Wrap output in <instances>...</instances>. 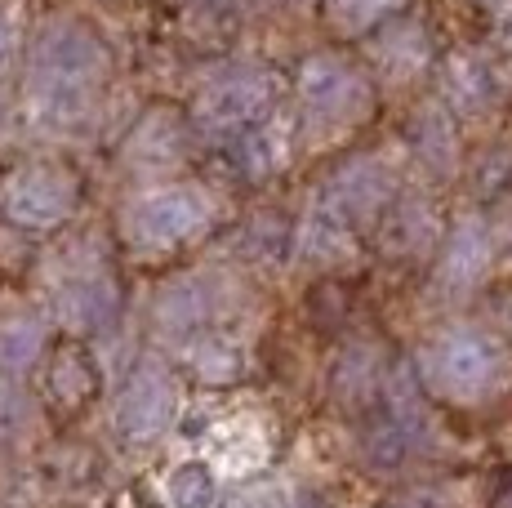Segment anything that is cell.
Listing matches in <instances>:
<instances>
[{
    "label": "cell",
    "instance_id": "cell-13",
    "mask_svg": "<svg viewBox=\"0 0 512 508\" xmlns=\"http://www.w3.org/2000/svg\"><path fill=\"white\" fill-rule=\"evenodd\" d=\"M285 161V134L277 130L272 121H263V125H254L250 134H241L236 139V165H241L245 174H268V170H277V165Z\"/></svg>",
    "mask_w": 512,
    "mask_h": 508
},
{
    "label": "cell",
    "instance_id": "cell-16",
    "mask_svg": "<svg viewBox=\"0 0 512 508\" xmlns=\"http://www.w3.org/2000/svg\"><path fill=\"white\" fill-rule=\"evenodd\" d=\"M223 508H285V495H281V486H272V482H250V486H241V491H232L228 500H223Z\"/></svg>",
    "mask_w": 512,
    "mask_h": 508
},
{
    "label": "cell",
    "instance_id": "cell-11",
    "mask_svg": "<svg viewBox=\"0 0 512 508\" xmlns=\"http://www.w3.org/2000/svg\"><path fill=\"white\" fill-rule=\"evenodd\" d=\"M165 500H170V508H214L219 504V477L210 464L187 459L165 477Z\"/></svg>",
    "mask_w": 512,
    "mask_h": 508
},
{
    "label": "cell",
    "instance_id": "cell-17",
    "mask_svg": "<svg viewBox=\"0 0 512 508\" xmlns=\"http://www.w3.org/2000/svg\"><path fill=\"white\" fill-rule=\"evenodd\" d=\"M14 54H18V18L0 14V67L14 63Z\"/></svg>",
    "mask_w": 512,
    "mask_h": 508
},
{
    "label": "cell",
    "instance_id": "cell-18",
    "mask_svg": "<svg viewBox=\"0 0 512 508\" xmlns=\"http://www.w3.org/2000/svg\"><path fill=\"white\" fill-rule=\"evenodd\" d=\"M0 130H5V90H0Z\"/></svg>",
    "mask_w": 512,
    "mask_h": 508
},
{
    "label": "cell",
    "instance_id": "cell-9",
    "mask_svg": "<svg viewBox=\"0 0 512 508\" xmlns=\"http://www.w3.org/2000/svg\"><path fill=\"white\" fill-rule=\"evenodd\" d=\"M58 317L72 330H103L116 317V286L103 272H81V277L63 281L58 290Z\"/></svg>",
    "mask_w": 512,
    "mask_h": 508
},
{
    "label": "cell",
    "instance_id": "cell-15",
    "mask_svg": "<svg viewBox=\"0 0 512 508\" xmlns=\"http://www.w3.org/2000/svg\"><path fill=\"white\" fill-rule=\"evenodd\" d=\"M401 0H334V18H339L343 27H370L374 18L392 14Z\"/></svg>",
    "mask_w": 512,
    "mask_h": 508
},
{
    "label": "cell",
    "instance_id": "cell-7",
    "mask_svg": "<svg viewBox=\"0 0 512 508\" xmlns=\"http://www.w3.org/2000/svg\"><path fill=\"white\" fill-rule=\"evenodd\" d=\"M76 210V179L54 165H32V170L14 174L5 188V214L18 228H58L67 214Z\"/></svg>",
    "mask_w": 512,
    "mask_h": 508
},
{
    "label": "cell",
    "instance_id": "cell-10",
    "mask_svg": "<svg viewBox=\"0 0 512 508\" xmlns=\"http://www.w3.org/2000/svg\"><path fill=\"white\" fill-rule=\"evenodd\" d=\"M490 268V232L477 219L459 223L455 237H450L446 263H441V286L450 290H472Z\"/></svg>",
    "mask_w": 512,
    "mask_h": 508
},
{
    "label": "cell",
    "instance_id": "cell-8",
    "mask_svg": "<svg viewBox=\"0 0 512 508\" xmlns=\"http://www.w3.org/2000/svg\"><path fill=\"white\" fill-rule=\"evenodd\" d=\"M388 170H383L379 161H352L348 170H339L334 179L326 183V197H321L317 210L330 214L334 223H343V228H357V223H366L370 214H379V205L388 201Z\"/></svg>",
    "mask_w": 512,
    "mask_h": 508
},
{
    "label": "cell",
    "instance_id": "cell-14",
    "mask_svg": "<svg viewBox=\"0 0 512 508\" xmlns=\"http://www.w3.org/2000/svg\"><path fill=\"white\" fill-rule=\"evenodd\" d=\"M27 419H32V406L18 393L14 384H0V446L27 437Z\"/></svg>",
    "mask_w": 512,
    "mask_h": 508
},
{
    "label": "cell",
    "instance_id": "cell-6",
    "mask_svg": "<svg viewBox=\"0 0 512 508\" xmlns=\"http://www.w3.org/2000/svg\"><path fill=\"white\" fill-rule=\"evenodd\" d=\"M174 410H179V384H174V375L161 361H143L130 375V384L121 388V397H116L112 419L125 442H147V437L170 428Z\"/></svg>",
    "mask_w": 512,
    "mask_h": 508
},
{
    "label": "cell",
    "instance_id": "cell-12",
    "mask_svg": "<svg viewBox=\"0 0 512 508\" xmlns=\"http://www.w3.org/2000/svg\"><path fill=\"white\" fill-rule=\"evenodd\" d=\"M45 348V326L36 317H5L0 321V370L18 375L27 370Z\"/></svg>",
    "mask_w": 512,
    "mask_h": 508
},
{
    "label": "cell",
    "instance_id": "cell-4",
    "mask_svg": "<svg viewBox=\"0 0 512 508\" xmlns=\"http://www.w3.org/2000/svg\"><path fill=\"white\" fill-rule=\"evenodd\" d=\"M303 116L317 130H348L370 112V85L339 58H312L299 76Z\"/></svg>",
    "mask_w": 512,
    "mask_h": 508
},
{
    "label": "cell",
    "instance_id": "cell-5",
    "mask_svg": "<svg viewBox=\"0 0 512 508\" xmlns=\"http://www.w3.org/2000/svg\"><path fill=\"white\" fill-rule=\"evenodd\" d=\"M268 103H272V85L263 72H232L223 81H214L210 90L196 103L201 130L214 139H241L254 125L268 121Z\"/></svg>",
    "mask_w": 512,
    "mask_h": 508
},
{
    "label": "cell",
    "instance_id": "cell-3",
    "mask_svg": "<svg viewBox=\"0 0 512 508\" xmlns=\"http://www.w3.org/2000/svg\"><path fill=\"white\" fill-rule=\"evenodd\" d=\"M210 219H214L210 192L192 188V183H174V188H156V192L134 197L130 210H125V232L139 246L165 250V246H179V241L196 237Z\"/></svg>",
    "mask_w": 512,
    "mask_h": 508
},
{
    "label": "cell",
    "instance_id": "cell-1",
    "mask_svg": "<svg viewBox=\"0 0 512 508\" xmlns=\"http://www.w3.org/2000/svg\"><path fill=\"white\" fill-rule=\"evenodd\" d=\"M107 81L103 41L81 23L54 18L27 50V99L45 130H76L94 112Z\"/></svg>",
    "mask_w": 512,
    "mask_h": 508
},
{
    "label": "cell",
    "instance_id": "cell-2",
    "mask_svg": "<svg viewBox=\"0 0 512 508\" xmlns=\"http://www.w3.org/2000/svg\"><path fill=\"white\" fill-rule=\"evenodd\" d=\"M419 370H423V384H428L432 393H441L446 402H486L490 393L504 388L508 353L486 330L455 326V330H441V335L423 348Z\"/></svg>",
    "mask_w": 512,
    "mask_h": 508
}]
</instances>
